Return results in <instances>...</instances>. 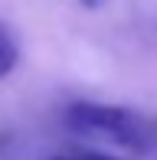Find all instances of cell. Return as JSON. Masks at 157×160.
<instances>
[{
	"label": "cell",
	"mask_w": 157,
	"mask_h": 160,
	"mask_svg": "<svg viewBox=\"0 0 157 160\" xmlns=\"http://www.w3.org/2000/svg\"><path fill=\"white\" fill-rule=\"evenodd\" d=\"M66 128L85 137H102L131 154L151 150V128L138 111L121 105H98V101H75L66 108Z\"/></svg>",
	"instance_id": "obj_1"
},
{
	"label": "cell",
	"mask_w": 157,
	"mask_h": 160,
	"mask_svg": "<svg viewBox=\"0 0 157 160\" xmlns=\"http://www.w3.org/2000/svg\"><path fill=\"white\" fill-rule=\"evenodd\" d=\"M17 59H20L17 42L7 36V30H0V78H7L13 69H17Z\"/></svg>",
	"instance_id": "obj_2"
},
{
	"label": "cell",
	"mask_w": 157,
	"mask_h": 160,
	"mask_svg": "<svg viewBox=\"0 0 157 160\" xmlns=\"http://www.w3.org/2000/svg\"><path fill=\"white\" fill-rule=\"evenodd\" d=\"M53 160H102V154H62V157H53Z\"/></svg>",
	"instance_id": "obj_3"
},
{
	"label": "cell",
	"mask_w": 157,
	"mask_h": 160,
	"mask_svg": "<svg viewBox=\"0 0 157 160\" xmlns=\"http://www.w3.org/2000/svg\"><path fill=\"white\" fill-rule=\"evenodd\" d=\"M75 3H82V7H85V10H98V7H102V3H105V0H75Z\"/></svg>",
	"instance_id": "obj_4"
},
{
	"label": "cell",
	"mask_w": 157,
	"mask_h": 160,
	"mask_svg": "<svg viewBox=\"0 0 157 160\" xmlns=\"http://www.w3.org/2000/svg\"><path fill=\"white\" fill-rule=\"evenodd\" d=\"M102 160H111V157H105V154H102Z\"/></svg>",
	"instance_id": "obj_5"
}]
</instances>
